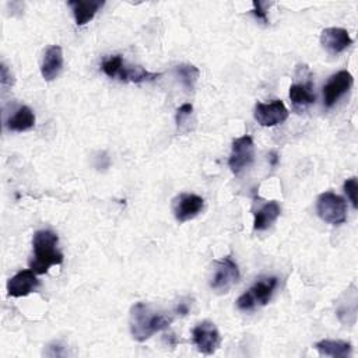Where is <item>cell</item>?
I'll use <instances>...</instances> for the list:
<instances>
[{"label":"cell","mask_w":358,"mask_h":358,"mask_svg":"<svg viewBox=\"0 0 358 358\" xmlns=\"http://www.w3.org/2000/svg\"><path fill=\"white\" fill-rule=\"evenodd\" d=\"M344 193L347 194L348 200L351 201L352 207L357 208L358 207V203H357V193H358V183H357V178L352 176V178H348L345 182H344Z\"/></svg>","instance_id":"cell-23"},{"label":"cell","mask_w":358,"mask_h":358,"mask_svg":"<svg viewBox=\"0 0 358 358\" xmlns=\"http://www.w3.org/2000/svg\"><path fill=\"white\" fill-rule=\"evenodd\" d=\"M10 131H27L35 126V115L27 105L20 106L6 122Z\"/></svg>","instance_id":"cell-17"},{"label":"cell","mask_w":358,"mask_h":358,"mask_svg":"<svg viewBox=\"0 0 358 358\" xmlns=\"http://www.w3.org/2000/svg\"><path fill=\"white\" fill-rule=\"evenodd\" d=\"M0 83H1L3 88L10 87L14 83L13 74H11V71L8 70V67L4 63H1V67H0Z\"/></svg>","instance_id":"cell-25"},{"label":"cell","mask_w":358,"mask_h":358,"mask_svg":"<svg viewBox=\"0 0 358 358\" xmlns=\"http://www.w3.org/2000/svg\"><path fill=\"white\" fill-rule=\"evenodd\" d=\"M252 13H253V15H255L259 21H262V22H264V24L268 22L267 11H266L264 4H263L262 1H253V10H252Z\"/></svg>","instance_id":"cell-24"},{"label":"cell","mask_w":358,"mask_h":358,"mask_svg":"<svg viewBox=\"0 0 358 358\" xmlns=\"http://www.w3.org/2000/svg\"><path fill=\"white\" fill-rule=\"evenodd\" d=\"M281 207L277 201L271 200L264 203L260 208L255 211V220H253V229L255 231H264L280 217Z\"/></svg>","instance_id":"cell-16"},{"label":"cell","mask_w":358,"mask_h":358,"mask_svg":"<svg viewBox=\"0 0 358 358\" xmlns=\"http://www.w3.org/2000/svg\"><path fill=\"white\" fill-rule=\"evenodd\" d=\"M204 207V199L194 193H179L172 200V213L178 222L193 220Z\"/></svg>","instance_id":"cell-9"},{"label":"cell","mask_w":358,"mask_h":358,"mask_svg":"<svg viewBox=\"0 0 358 358\" xmlns=\"http://www.w3.org/2000/svg\"><path fill=\"white\" fill-rule=\"evenodd\" d=\"M213 275L210 280V287L217 294L228 292L239 280V268L238 264L229 257L225 256L220 260H214Z\"/></svg>","instance_id":"cell-5"},{"label":"cell","mask_w":358,"mask_h":358,"mask_svg":"<svg viewBox=\"0 0 358 358\" xmlns=\"http://www.w3.org/2000/svg\"><path fill=\"white\" fill-rule=\"evenodd\" d=\"M172 317L154 312L144 302H137L130 309V333L136 341H145L155 333L169 327Z\"/></svg>","instance_id":"cell-2"},{"label":"cell","mask_w":358,"mask_h":358,"mask_svg":"<svg viewBox=\"0 0 358 358\" xmlns=\"http://www.w3.org/2000/svg\"><path fill=\"white\" fill-rule=\"evenodd\" d=\"M192 340L197 350L204 355H211L217 351L221 343V336L217 326L210 320H203L192 330Z\"/></svg>","instance_id":"cell-8"},{"label":"cell","mask_w":358,"mask_h":358,"mask_svg":"<svg viewBox=\"0 0 358 358\" xmlns=\"http://www.w3.org/2000/svg\"><path fill=\"white\" fill-rule=\"evenodd\" d=\"M320 43L330 55H338L352 43V38L347 29L330 27L322 31Z\"/></svg>","instance_id":"cell-12"},{"label":"cell","mask_w":358,"mask_h":358,"mask_svg":"<svg viewBox=\"0 0 358 358\" xmlns=\"http://www.w3.org/2000/svg\"><path fill=\"white\" fill-rule=\"evenodd\" d=\"M161 73H152V71H148L145 70L144 67L141 66H123L122 67V71L117 77V80L120 81H130V83H144V81H152L155 80L157 77H159Z\"/></svg>","instance_id":"cell-19"},{"label":"cell","mask_w":358,"mask_h":358,"mask_svg":"<svg viewBox=\"0 0 358 358\" xmlns=\"http://www.w3.org/2000/svg\"><path fill=\"white\" fill-rule=\"evenodd\" d=\"M288 115L289 112L281 99H273L270 102H257L253 110L256 122L263 127H273L281 124L288 119Z\"/></svg>","instance_id":"cell-7"},{"label":"cell","mask_w":358,"mask_h":358,"mask_svg":"<svg viewBox=\"0 0 358 358\" xmlns=\"http://www.w3.org/2000/svg\"><path fill=\"white\" fill-rule=\"evenodd\" d=\"M277 162H278L277 154H275V152H271V154H270V164H271V166H275Z\"/></svg>","instance_id":"cell-27"},{"label":"cell","mask_w":358,"mask_h":358,"mask_svg":"<svg viewBox=\"0 0 358 358\" xmlns=\"http://www.w3.org/2000/svg\"><path fill=\"white\" fill-rule=\"evenodd\" d=\"M175 73L180 80L182 87L190 92L194 90V85L200 77V70L193 64H179L175 67Z\"/></svg>","instance_id":"cell-20"},{"label":"cell","mask_w":358,"mask_h":358,"mask_svg":"<svg viewBox=\"0 0 358 358\" xmlns=\"http://www.w3.org/2000/svg\"><path fill=\"white\" fill-rule=\"evenodd\" d=\"M63 69V50L59 45L49 46L41 63V74L45 81H53Z\"/></svg>","instance_id":"cell-13"},{"label":"cell","mask_w":358,"mask_h":358,"mask_svg":"<svg viewBox=\"0 0 358 358\" xmlns=\"http://www.w3.org/2000/svg\"><path fill=\"white\" fill-rule=\"evenodd\" d=\"M39 287L36 273L29 270H20L7 281V294L14 298L27 296Z\"/></svg>","instance_id":"cell-11"},{"label":"cell","mask_w":358,"mask_h":358,"mask_svg":"<svg viewBox=\"0 0 358 358\" xmlns=\"http://www.w3.org/2000/svg\"><path fill=\"white\" fill-rule=\"evenodd\" d=\"M354 84V78L350 71L341 70L333 74L327 83L323 87V98H324V106L331 108L337 103V101L350 91V88Z\"/></svg>","instance_id":"cell-10"},{"label":"cell","mask_w":358,"mask_h":358,"mask_svg":"<svg viewBox=\"0 0 358 358\" xmlns=\"http://www.w3.org/2000/svg\"><path fill=\"white\" fill-rule=\"evenodd\" d=\"M105 1L102 0H70L69 6L74 15L77 25L88 24L95 14L102 8Z\"/></svg>","instance_id":"cell-15"},{"label":"cell","mask_w":358,"mask_h":358,"mask_svg":"<svg viewBox=\"0 0 358 358\" xmlns=\"http://www.w3.org/2000/svg\"><path fill=\"white\" fill-rule=\"evenodd\" d=\"M124 66V60L120 55H112V56H108L102 60L101 63V69L102 71L109 77V78H117L120 71H122V67Z\"/></svg>","instance_id":"cell-21"},{"label":"cell","mask_w":358,"mask_h":358,"mask_svg":"<svg viewBox=\"0 0 358 358\" xmlns=\"http://www.w3.org/2000/svg\"><path fill=\"white\" fill-rule=\"evenodd\" d=\"M192 113H193V105L192 103H183L176 109L175 119H176V126H178L179 130H182L183 126L189 122Z\"/></svg>","instance_id":"cell-22"},{"label":"cell","mask_w":358,"mask_h":358,"mask_svg":"<svg viewBox=\"0 0 358 358\" xmlns=\"http://www.w3.org/2000/svg\"><path fill=\"white\" fill-rule=\"evenodd\" d=\"M316 213L324 222L340 225L347 220V201L333 192H324L316 200Z\"/></svg>","instance_id":"cell-4"},{"label":"cell","mask_w":358,"mask_h":358,"mask_svg":"<svg viewBox=\"0 0 358 358\" xmlns=\"http://www.w3.org/2000/svg\"><path fill=\"white\" fill-rule=\"evenodd\" d=\"M59 236L50 229H39L34 234V256L29 260V268L36 274H45L52 266L63 263V253L57 249Z\"/></svg>","instance_id":"cell-1"},{"label":"cell","mask_w":358,"mask_h":358,"mask_svg":"<svg viewBox=\"0 0 358 358\" xmlns=\"http://www.w3.org/2000/svg\"><path fill=\"white\" fill-rule=\"evenodd\" d=\"M255 158V144L253 138L248 134L238 137L232 141L231 154L228 158V166L235 175H239L245 168H248Z\"/></svg>","instance_id":"cell-6"},{"label":"cell","mask_w":358,"mask_h":358,"mask_svg":"<svg viewBox=\"0 0 358 358\" xmlns=\"http://www.w3.org/2000/svg\"><path fill=\"white\" fill-rule=\"evenodd\" d=\"M315 348L320 355L333 358H347L352 354V347L350 343L343 340H320L315 344Z\"/></svg>","instance_id":"cell-18"},{"label":"cell","mask_w":358,"mask_h":358,"mask_svg":"<svg viewBox=\"0 0 358 358\" xmlns=\"http://www.w3.org/2000/svg\"><path fill=\"white\" fill-rule=\"evenodd\" d=\"M303 78V77H302ZM313 85L310 81V77L303 78L302 81L294 83L289 85V99L295 109H305L309 105L315 103L316 95L312 91Z\"/></svg>","instance_id":"cell-14"},{"label":"cell","mask_w":358,"mask_h":358,"mask_svg":"<svg viewBox=\"0 0 358 358\" xmlns=\"http://www.w3.org/2000/svg\"><path fill=\"white\" fill-rule=\"evenodd\" d=\"M277 285H278L277 277L259 278L246 292H243L236 299L238 309L249 312V310H255L256 308L267 305L270 302Z\"/></svg>","instance_id":"cell-3"},{"label":"cell","mask_w":358,"mask_h":358,"mask_svg":"<svg viewBox=\"0 0 358 358\" xmlns=\"http://www.w3.org/2000/svg\"><path fill=\"white\" fill-rule=\"evenodd\" d=\"M176 312L178 313H180V315H186L187 312H189V308H187V305L186 303H179V306H178V309H176Z\"/></svg>","instance_id":"cell-26"}]
</instances>
